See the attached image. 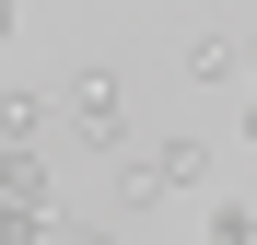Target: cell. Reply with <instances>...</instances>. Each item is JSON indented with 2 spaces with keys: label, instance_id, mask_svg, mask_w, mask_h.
<instances>
[{
  "label": "cell",
  "instance_id": "1",
  "mask_svg": "<svg viewBox=\"0 0 257 245\" xmlns=\"http://www.w3.org/2000/svg\"><path fill=\"white\" fill-rule=\"evenodd\" d=\"M59 117H70V140L128 152V70H117V59H82V70L59 82Z\"/></svg>",
  "mask_w": 257,
  "mask_h": 245
},
{
  "label": "cell",
  "instance_id": "2",
  "mask_svg": "<svg viewBox=\"0 0 257 245\" xmlns=\"http://www.w3.org/2000/svg\"><path fill=\"white\" fill-rule=\"evenodd\" d=\"M141 163H152V187H164V198H187V187H210V140H187V129H176V140H152Z\"/></svg>",
  "mask_w": 257,
  "mask_h": 245
},
{
  "label": "cell",
  "instance_id": "3",
  "mask_svg": "<svg viewBox=\"0 0 257 245\" xmlns=\"http://www.w3.org/2000/svg\"><path fill=\"white\" fill-rule=\"evenodd\" d=\"M0 210L47 222V152H0Z\"/></svg>",
  "mask_w": 257,
  "mask_h": 245
},
{
  "label": "cell",
  "instance_id": "4",
  "mask_svg": "<svg viewBox=\"0 0 257 245\" xmlns=\"http://www.w3.org/2000/svg\"><path fill=\"white\" fill-rule=\"evenodd\" d=\"M35 140H47V94L12 82V94H0V152H35Z\"/></svg>",
  "mask_w": 257,
  "mask_h": 245
},
{
  "label": "cell",
  "instance_id": "5",
  "mask_svg": "<svg viewBox=\"0 0 257 245\" xmlns=\"http://www.w3.org/2000/svg\"><path fill=\"white\" fill-rule=\"evenodd\" d=\"M187 82H245V47H234V35H222V24H210V35H199V47H187Z\"/></svg>",
  "mask_w": 257,
  "mask_h": 245
},
{
  "label": "cell",
  "instance_id": "6",
  "mask_svg": "<svg viewBox=\"0 0 257 245\" xmlns=\"http://www.w3.org/2000/svg\"><path fill=\"white\" fill-rule=\"evenodd\" d=\"M210 245H257V210H245V198H222V210H210Z\"/></svg>",
  "mask_w": 257,
  "mask_h": 245
},
{
  "label": "cell",
  "instance_id": "7",
  "mask_svg": "<svg viewBox=\"0 0 257 245\" xmlns=\"http://www.w3.org/2000/svg\"><path fill=\"white\" fill-rule=\"evenodd\" d=\"M35 245H117L105 222H70V210H47V233H35Z\"/></svg>",
  "mask_w": 257,
  "mask_h": 245
},
{
  "label": "cell",
  "instance_id": "8",
  "mask_svg": "<svg viewBox=\"0 0 257 245\" xmlns=\"http://www.w3.org/2000/svg\"><path fill=\"white\" fill-rule=\"evenodd\" d=\"M35 233H47V222H24V210H0V245H35Z\"/></svg>",
  "mask_w": 257,
  "mask_h": 245
},
{
  "label": "cell",
  "instance_id": "9",
  "mask_svg": "<svg viewBox=\"0 0 257 245\" xmlns=\"http://www.w3.org/2000/svg\"><path fill=\"white\" fill-rule=\"evenodd\" d=\"M12 24H24V0H0V47H12Z\"/></svg>",
  "mask_w": 257,
  "mask_h": 245
},
{
  "label": "cell",
  "instance_id": "10",
  "mask_svg": "<svg viewBox=\"0 0 257 245\" xmlns=\"http://www.w3.org/2000/svg\"><path fill=\"white\" fill-rule=\"evenodd\" d=\"M245 140H257V82H245Z\"/></svg>",
  "mask_w": 257,
  "mask_h": 245
},
{
  "label": "cell",
  "instance_id": "11",
  "mask_svg": "<svg viewBox=\"0 0 257 245\" xmlns=\"http://www.w3.org/2000/svg\"><path fill=\"white\" fill-rule=\"evenodd\" d=\"M245 82H257V47H245Z\"/></svg>",
  "mask_w": 257,
  "mask_h": 245
},
{
  "label": "cell",
  "instance_id": "12",
  "mask_svg": "<svg viewBox=\"0 0 257 245\" xmlns=\"http://www.w3.org/2000/svg\"><path fill=\"white\" fill-rule=\"evenodd\" d=\"M117 12H141V0H117Z\"/></svg>",
  "mask_w": 257,
  "mask_h": 245
}]
</instances>
